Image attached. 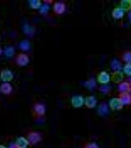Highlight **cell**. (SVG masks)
<instances>
[{"mask_svg": "<svg viewBox=\"0 0 131 148\" xmlns=\"http://www.w3.org/2000/svg\"><path fill=\"white\" fill-rule=\"evenodd\" d=\"M108 113V110L107 106L106 104L102 105L99 108V113L102 116H104Z\"/></svg>", "mask_w": 131, "mask_h": 148, "instance_id": "cell-1", "label": "cell"}, {"mask_svg": "<svg viewBox=\"0 0 131 148\" xmlns=\"http://www.w3.org/2000/svg\"><path fill=\"white\" fill-rule=\"evenodd\" d=\"M112 102L113 103H111V105L115 104L113 106H111V107L112 106L113 108H114V109H119L120 108H121L120 106H121V104L119 101L116 100V99H114V100H113Z\"/></svg>", "mask_w": 131, "mask_h": 148, "instance_id": "cell-2", "label": "cell"}, {"mask_svg": "<svg viewBox=\"0 0 131 148\" xmlns=\"http://www.w3.org/2000/svg\"><path fill=\"white\" fill-rule=\"evenodd\" d=\"M86 148H99V147L95 143H91L88 145Z\"/></svg>", "mask_w": 131, "mask_h": 148, "instance_id": "cell-3", "label": "cell"}]
</instances>
